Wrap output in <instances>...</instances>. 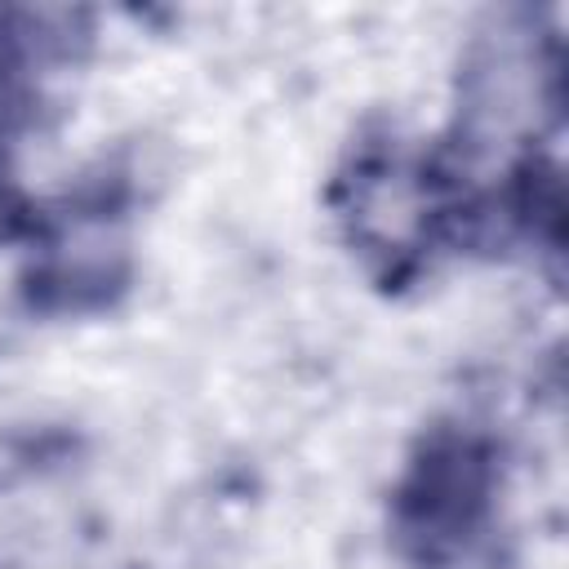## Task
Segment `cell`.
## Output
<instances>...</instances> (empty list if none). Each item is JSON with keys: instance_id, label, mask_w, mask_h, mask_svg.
I'll return each mask as SVG.
<instances>
[{"instance_id": "1", "label": "cell", "mask_w": 569, "mask_h": 569, "mask_svg": "<svg viewBox=\"0 0 569 569\" xmlns=\"http://www.w3.org/2000/svg\"><path fill=\"white\" fill-rule=\"evenodd\" d=\"M333 218L365 267L387 280L422 271L471 218V196L445 156L400 138L360 142L338 182Z\"/></svg>"}]
</instances>
